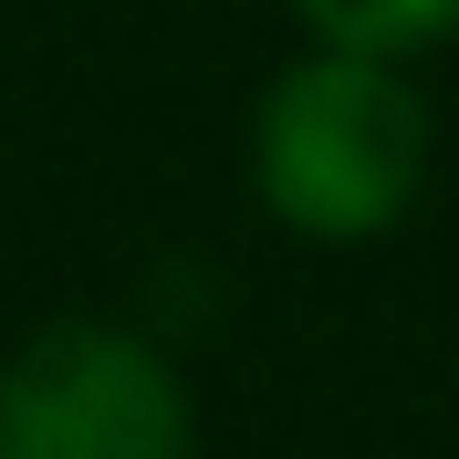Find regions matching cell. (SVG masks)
Returning <instances> with one entry per match:
<instances>
[{
    "label": "cell",
    "mask_w": 459,
    "mask_h": 459,
    "mask_svg": "<svg viewBox=\"0 0 459 459\" xmlns=\"http://www.w3.org/2000/svg\"><path fill=\"white\" fill-rule=\"evenodd\" d=\"M251 188L292 240H386L429 188V94L407 63L314 42L261 84Z\"/></svg>",
    "instance_id": "6da1fadb"
},
{
    "label": "cell",
    "mask_w": 459,
    "mask_h": 459,
    "mask_svg": "<svg viewBox=\"0 0 459 459\" xmlns=\"http://www.w3.org/2000/svg\"><path fill=\"white\" fill-rule=\"evenodd\" d=\"M292 22L314 42H334V53L407 63V53H438L459 31V0H292Z\"/></svg>",
    "instance_id": "3957f363"
},
{
    "label": "cell",
    "mask_w": 459,
    "mask_h": 459,
    "mask_svg": "<svg viewBox=\"0 0 459 459\" xmlns=\"http://www.w3.org/2000/svg\"><path fill=\"white\" fill-rule=\"evenodd\" d=\"M0 459H199V397L136 324L63 314L0 366Z\"/></svg>",
    "instance_id": "7a4b0ae2"
}]
</instances>
